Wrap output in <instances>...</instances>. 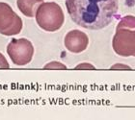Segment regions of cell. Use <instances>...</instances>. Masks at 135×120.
Returning <instances> with one entry per match:
<instances>
[{
    "label": "cell",
    "instance_id": "cell-3",
    "mask_svg": "<svg viewBox=\"0 0 135 120\" xmlns=\"http://www.w3.org/2000/svg\"><path fill=\"white\" fill-rule=\"evenodd\" d=\"M35 17L38 25L47 32L59 30L65 21L62 8L55 2L42 3L37 10Z\"/></svg>",
    "mask_w": 135,
    "mask_h": 120
},
{
    "label": "cell",
    "instance_id": "cell-9",
    "mask_svg": "<svg viewBox=\"0 0 135 120\" xmlns=\"http://www.w3.org/2000/svg\"><path fill=\"white\" fill-rule=\"evenodd\" d=\"M8 68H10L8 61H7L5 57L0 53V69H8Z\"/></svg>",
    "mask_w": 135,
    "mask_h": 120
},
{
    "label": "cell",
    "instance_id": "cell-4",
    "mask_svg": "<svg viewBox=\"0 0 135 120\" xmlns=\"http://www.w3.org/2000/svg\"><path fill=\"white\" fill-rule=\"evenodd\" d=\"M7 53L16 65H26L33 58V44L26 39H13L7 46Z\"/></svg>",
    "mask_w": 135,
    "mask_h": 120
},
{
    "label": "cell",
    "instance_id": "cell-2",
    "mask_svg": "<svg viewBox=\"0 0 135 120\" xmlns=\"http://www.w3.org/2000/svg\"><path fill=\"white\" fill-rule=\"evenodd\" d=\"M113 49L123 57H135V17L127 15L119 22L112 41Z\"/></svg>",
    "mask_w": 135,
    "mask_h": 120
},
{
    "label": "cell",
    "instance_id": "cell-8",
    "mask_svg": "<svg viewBox=\"0 0 135 120\" xmlns=\"http://www.w3.org/2000/svg\"><path fill=\"white\" fill-rule=\"evenodd\" d=\"M44 68L45 69H67V66L59 61H51L49 64H45Z\"/></svg>",
    "mask_w": 135,
    "mask_h": 120
},
{
    "label": "cell",
    "instance_id": "cell-6",
    "mask_svg": "<svg viewBox=\"0 0 135 120\" xmlns=\"http://www.w3.org/2000/svg\"><path fill=\"white\" fill-rule=\"evenodd\" d=\"M64 43L66 48L71 53H81L87 49L89 38L84 32L79 30H71L66 35Z\"/></svg>",
    "mask_w": 135,
    "mask_h": 120
},
{
    "label": "cell",
    "instance_id": "cell-7",
    "mask_svg": "<svg viewBox=\"0 0 135 120\" xmlns=\"http://www.w3.org/2000/svg\"><path fill=\"white\" fill-rule=\"evenodd\" d=\"M42 3L44 0H17V8L27 17H35L37 10Z\"/></svg>",
    "mask_w": 135,
    "mask_h": 120
},
{
    "label": "cell",
    "instance_id": "cell-11",
    "mask_svg": "<svg viewBox=\"0 0 135 120\" xmlns=\"http://www.w3.org/2000/svg\"><path fill=\"white\" fill-rule=\"evenodd\" d=\"M111 69H131V67L128 66V65H126V64H117L115 65L111 66Z\"/></svg>",
    "mask_w": 135,
    "mask_h": 120
},
{
    "label": "cell",
    "instance_id": "cell-10",
    "mask_svg": "<svg viewBox=\"0 0 135 120\" xmlns=\"http://www.w3.org/2000/svg\"><path fill=\"white\" fill-rule=\"evenodd\" d=\"M75 69H95V66L91 64L83 62V64H80L77 66H75Z\"/></svg>",
    "mask_w": 135,
    "mask_h": 120
},
{
    "label": "cell",
    "instance_id": "cell-5",
    "mask_svg": "<svg viewBox=\"0 0 135 120\" xmlns=\"http://www.w3.org/2000/svg\"><path fill=\"white\" fill-rule=\"evenodd\" d=\"M22 20L9 4L0 2V34L4 36H15L22 29Z\"/></svg>",
    "mask_w": 135,
    "mask_h": 120
},
{
    "label": "cell",
    "instance_id": "cell-1",
    "mask_svg": "<svg viewBox=\"0 0 135 120\" xmlns=\"http://www.w3.org/2000/svg\"><path fill=\"white\" fill-rule=\"evenodd\" d=\"M68 13L73 22L89 30H100L117 15L118 0H66Z\"/></svg>",
    "mask_w": 135,
    "mask_h": 120
}]
</instances>
